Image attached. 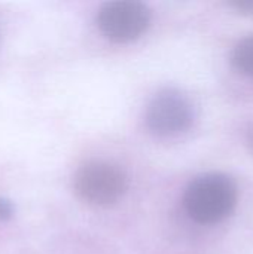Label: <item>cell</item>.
<instances>
[{
	"label": "cell",
	"instance_id": "8",
	"mask_svg": "<svg viewBox=\"0 0 253 254\" xmlns=\"http://www.w3.org/2000/svg\"><path fill=\"white\" fill-rule=\"evenodd\" d=\"M246 141H248V146H249V150L253 153V127L249 128L248 131V135H246Z\"/></svg>",
	"mask_w": 253,
	"mask_h": 254
},
{
	"label": "cell",
	"instance_id": "1",
	"mask_svg": "<svg viewBox=\"0 0 253 254\" xmlns=\"http://www.w3.org/2000/svg\"><path fill=\"white\" fill-rule=\"evenodd\" d=\"M183 204L189 217L197 223H219L234 211L237 188L225 174H204L188 186Z\"/></svg>",
	"mask_w": 253,
	"mask_h": 254
},
{
	"label": "cell",
	"instance_id": "7",
	"mask_svg": "<svg viewBox=\"0 0 253 254\" xmlns=\"http://www.w3.org/2000/svg\"><path fill=\"white\" fill-rule=\"evenodd\" d=\"M231 6L240 13H246V15L253 13V0H234L231 1Z\"/></svg>",
	"mask_w": 253,
	"mask_h": 254
},
{
	"label": "cell",
	"instance_id": "5",
	"mask_svg": "<svg viewBox=\"0 0 253 254\" xmlns=\"http://www.w3.org/2000/svg\"><path fill=\"white\" fill-rule=\"evenodd\" d=\"M234 65L245 74L253 77V34L242 39L233 52Z\"/></svg>",
	"mask_w": 253,
	"mask_h": 254
},
{
	"label": "cell",
	"instance_id": "2",
	"mask_svg": "<svg viewBox=\"0 0 253 254\" xmlns=\"http://www.w3.org/2000/svg\"><path fill=\"white\" fill-rule=\"evenodd\" d=\"M75 190L82 201L91 205H112L125 193L127 176L118 165L92 161L78 170Z\"/></svg>",
	"mask_w": 253,
	"mask_h": 254
},
{
	"label": "cell",
	"instance_id": "4",
	"mask_svg": "<svg viewBox=\"0 0 253 254\" xmlns=\"http://www.w3.org/2000/svg\"><path fill=\"white\" fill-rule=\"evenodd\" d=\"M194 122V107L186 95L166 89L154 97L146 112V124L157 135H177Z\"/></svg>",
	"mask_w": 253,
	"mask_h": 254
},
{
	"label": "cell",
	"instance_id": "3",
	"mask_svg": "<svg viewBox=\"0 0 253 254\" xmlns=\"http://www.w3.org/2000/svg\"><path fill=\"white\" fill-rule=\"evenodd\" d=\"M151 12L140 1H109L98 10L97 22L101 33L113 42H131L149 25Z\"/></svg>",
	"mask_w": 253,
	"mask_h": 254
},
{
	"label": "cell",
	"instance_id": "6",
	"mask_svg": "<svg viewBox=\"0 0 253 254\" xmlns=\"http://www.w3.org/2000/svg\"><path fill=\"white\" fill-rule=\"evenodd\" d=\"M15 213V207L13 204L6 199V198H0V220H9Z\"/></svg>",
	"mask_w": 253,
	"mask_h": 254
}]
</instances>
